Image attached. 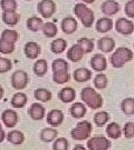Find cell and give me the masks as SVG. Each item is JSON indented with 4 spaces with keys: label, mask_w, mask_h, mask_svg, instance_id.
Returning a JSON list of instances; mask_svg holds the SVG:
<instances>
[{
    "label": "cell",
    "mask_w": 134,
    "mask_h": 150,
    "mask_svg": "<svg viewBox=\"0 0 134 150\" xmlns=\"http://www.w3.org/2000/svg\"><path fill=\"white\" fill-rule=\"evenodd\" d=\"M93 120H94V123L96 125L97 127H103V126H105L108 122L110 113L107 112V111H98V112L94 115Z\"/></svg>",
    "instance_id": "34"
},
{
    "label": "cell",
    "mask_w": 134,
    "mask_h": 150,
    "mask_svg": "<svg viewBox=\"0 0 134 150\" xmlns=\"http://www.w3.org/2000/svg\"><path fill=\"white\" fill-rule=\"evenodd\" d=\"M27 101H28V98H27L26 93H24V92H17L11 98L10 105L14 108L20 109V108H24L26 106Z\"/></svg>",
    "instance_id": "26"
},
{
    "label": "cell",
    "mask_w": 134,
    "mask_h": 150,
    "mask_svg": "<svg viewBox=\"0 0 134 150\" xmlns=\"http://www.w3.org/2000/svg\"><path fill=\"white\" fill-rule=\"evenodd\" d=\"M94 86H95V88L96 89H98V90H103V89H105L107 86V83H108V80H107V77L105 74H103V72H101V74H97L96 76H95V78H94Z\"/></svg>",
    "instance_id": "37"
},
{
    "label": "cell",
    "mask_w": 134,
    "mask_h": 150,
    "mask_svg": "<svg viewBox=\"0 0 134 150\" xmlns=\"http://www.w3.org/2000/svg\"><path fill=\"white\" fill-rule=\"evenodd\" d=\"M34 96L40 102H48L52 100L53 93L46 88H38L34 91Z\"/></svg>",
    "instance_id": "31"
},
{
    "label": "cell",
    "mask_w": 134,
    "mask_h": 150,
    "mask_svg": "<svg viewBox=\"0 0 134 150\" xmlns=\"http://www.w3.org/2000/svg\"><path fill=\"white\" fill-rule=\"evenodd\" d=\"M86 112H87V108L82 102H75L70 108V116L75 119H80L83 118V117H85Z\"/></svg>",
    "instance_id": "20"
},
{
    "label": "cell",
    "mask_w": 134,
    "mask_h": 150,
    "mask_svg": "<svg viewBox=\"0 0 134 150\" xmlns=\"http://www.w3.org/2000/svg\"><path fill=\"white\" fill-rule=\"evenodd\" d=\"M122 132L126 139H132L134 137V122L130 121V122L125 123L122 129Z\"/></svg>",
    "instance_id": "41"
},
{
    "label": "cell",
    "mask_w": 134,
    "mask_h": 150,
    "mask_svg": "<svg viewBox=\"0 0 134 150\" xmlns=\"http://www.w3.org/2000/svg\"><path fill=\"white\" fill-rule=\"evenodd\" d=\"M73 150H87V149H86L83 145H76L75 147L73 148Z\"/></svg>",
    "instance_id": "46"
},
{
    "label": "cell",
    "mask_w": 134,
    "mask_h": 150,
    "mask_svg": "<svg viewBox=\"0 0 134 150\" xmlns=\"http://www.w3.org/2000/svg\"><path fill=\"white\" fill-rule=\"evenodd\" d=\"M102 12L106 16H114L120 11V5L115 0H106L101 6Z\"/></svg>",
    "instance_id": "16"
},
{
    "label": "cell",
    "mask_w": 134,
    "mask_h": 150,
    "mask_svg": "<svg viewBox=\"0 0 134 150\" xmlns=\"http://www.w3.org/2000/svg\"><path fill=\"white\" fill-rule=\"evenodd\" d=\"M40 46L37 42H34V41H29L25 45L24 47V52L28 59H36L38 56L40 54Z\"/></svg>",
    "instance_id": "14"
},
{
    "label": "cell",
    "mask_w": 134,
    "mask_h": 150,
    "mask_svg": "<svg viewBox=\"0 0 134 150\" xmlns=\"http://www.w3.org/2000/svg\"><path fill=\"white\" fill-rule=\"evenodd\" d=\"M4 93H5V91H4V88H2V86L0 85V100L2 99V97H4Z\"/></svg>",
    "instance_id": "47"
},
{
    "label": "cell",
    "mask_w": 134,
    "mask_h": 150,
    "mask_svg": "<svg viewBox=\"0 0 134 150\" xmlns=\"http://www.w3.org/2000/svg\"><path fill=\"white\" fill-rule=\"evenodd\" d=\"M38 12L44 18H50L56 11V4L53 0H42L37 6Z\"/></svg>",
    "instance_id": "8"
},
{
    "label": "cell",
    "mask_w": 134,
    "mask_h": 150,
    "mask_svg": "<svg viewBox=\"0 0 134 150\" xmlns=\"http://www.w3.org/2000/svg\"><path fill=\"white\" fill-rule=\"evenodd\" d=\"M42 30L47 38H54L58 32V28L54 22H46V23H44V27Z\"/></svg>",
    "instance_id": "36"
},
{
    "label": "cell",
    "mask_w": 134,
    "mask_h": 150,
    "mask_svg": "<svg viewBox=\"0 0 134 150\" xmlns=\"http://www.w3.org/2000/svg\"><path fill=\"white\" fill-rule=\"evenodd\" d=\"M29 82L28 74L24 70H16L11 75V86L16 90H24Z\"/></svg>",
    "instance_id": "6"
},
{
    "label": "cell",
    "mask_w": 134,
    "mask_h": 150,
    "mask_svg": "<svg viewBox=\"0 0 134 150\" xmlns=\"http://www.w3.org/2000/svg\"><path fill=\"white\" fill-rule=\"evenodd\" d=\"M68 148H70V142L64 137L57 138L53 144V150H68Z\"/></svg>",
    "instance_id": "39"
},
{
    "label": "cell",
    "mask_w": 134,
    "mask_h": 150,
    "mask_svg": "<svg viewBox=\"0 0 134 150\" xmlns=\"http://www.w3.org/2000/svg\"><path fill=\"white\" fill-rule=\"evenodd\" d=\"M32 69H34V74L36 76L43 77V76L46 75L47 71H48V64H47V61L45 59H39L34 64Z\"/></svg>",
    "instance_id": "30"
},
{
    "label": "cell",
    "mask_w": 134,
    "mask_h": 150,
    "mask_svg": "<svg viewBox=\"0 0 134 150\" xmlns=\"http://www.w3.org/2000/svg\"><path fill=\"white\" fill-rule=\"evenodd\" d=\"M67 48V41L63 38H57L50 43V50L55 54H63Z\"/></svg>",
    "instance_id": "29"
},
{
    "label": "cell",
    "mask_w": 134,
    "mask_h": 150,
    "mask_svg": "<svg viewBox=\"0 0 134 150\" xmlns=\"http://www.w3.org/2000/svg\"><path fill=\"white\" fill-rule=\"evenodd\" d=\"M78 46H80L82 50L84 51V54H90L93 51V49H94V42H93V40L90 39V38H86V37H83L78 39Z\"/></svg>",
    "instance_id": "35"
},
{
    "label": "cell",
    "mask_w": 134,
    "mask_h": 150,
    "mask_svg": "<svg viewBox=\"0 0 134 150\" xmlns=\"http://www.w3.org/2000/svg\"><path fill=\"white\" fill-rule=\"evenodd\" d=\"M90 64H91L92 69L97 71L98 74H101V72L106 70L107 60L103 54H95L90 60Z\"/></svg>",
    "instance_id": "9"
},
{
    "label": "cell",
    "mask_w": 134,
    "mask_h": 150,
    "mask_svg": "<svg viewBox=\"0 0 134 150\" xmlns=\"http://www.w3.org/2000/svg\"><path fill=\"white\" fill-rule=\"evenodd\" d=\"M58 98L59 100L64 103H70V102L74 101L76 98V91L74 88L72 87H66L63 88L62 90L58 92Z\"/></svg>",
    "instance_id": "19"
},
{
    "label": "cell",
    "mask_w": 134,
    "mask_h": 150,
    "mask_svg": "<svg viewBox=\"0 0 134 150\" xmlns=\"http://www.w3.org/2000/svg\"><path fill=\"white\" fill-rule=\"evenodd\" d=\"M121 110L126 116L134 115V98L128 97V98L123 99L121 102Z\"/></svg>",
    "instance_id": "32"
},
{
    "label": "cell",
    "mask_w": 134,
    "mask_h": 150,
    "mask_svg": "<svg viewBox=\"0 0 134 150\" xmlns=\"http://www.w3.org/2000/svg\"><path fill=\"white\" fill-rule=\"evenodd\" d=\"M98 49L104 52V54H108V52H112L113 50L115 49V40L112 37H102L98 39V42H97Z\"/></svg>",
    "instance_id": "15"
},
{
    "label": "cell",
    "mask_w": 134,
    "mask_h": 150,
    "mask_svg": "<svg viewBox=\"0 0 134 150\" xmlns=\"http://www.w3.org/2000/svg\"><path fill=\"white\" fill-rule=\"evenodd\" d=\"M133 46H134V45H133Z\"/></svg>",
    "instance_id": "51"
},
{
    "label": "cell",
    "mask_w": 134,
    "mask_h": 150,
    "mask_svg": "<svg viewBox=\"0 0 134 150\" xmlns=\"http://www.w3.org/2000/svg\"><path fill=\"white\" fill-rule=\"evenodd\" d=\"M73 78L76 82H86L92 78V71L87 68H77L73 74Z\"/></svg>",
    "instance_id": "22"
},
{
    "label": "cell",
    "mask_w": 134,
    "mask_h": 150,
    "mask_svg": "<svg viewBox=\"0 0 134 150\" xmlns=\"http://www.w3.org/2000/svg\"><path fill=\"white\" fill-rule=\"evenodd\" d=\"M133 59V52L132 50L126 47H120L112 54H111V64L114 68H122L124 64Z\"/></svg>",
    "instance_id": "2"
},
{
    "label": "cell",
    "mask_w": 134,
    "mask_h": 150,
    "mask_svg": "<svg viewBox=\"0 0 134 150\" xmlns=\"http://www.w3.org/2000/svg\"><path fill=\"white\" fill-rule=\"evenodd\" d=\"M88 150H108L111 148V141L105 136H94L87 141Z\"/></svg>",
    "instance_id": "5"
},
{
    "label": "cell",
    "mask_w": 134,
    "mask_h": 150,
    "mask_svg": "<svg viewBox=\"0 0 134 150\" xmlns=\"http://www.w3.org/2000/svg\"><path fill=\"white\" fill-rule=\"evenodd\" d=\"M0 39L5 40L7 42L16 43L17 40L19 39V33H18L16 30H14V29H5L4 31L1 32Z\"/></svg>",
    "instance_id": "33"
},
{
    "label": "cell",
    "mask_w": 134,
    "mask_h": 150,
    "mask_svg": "<svg viewBox=\"0 0 134 150\" xmlns=\"http://www.w3.org/2000/svg\"><path fill=\"white\" fill-rule=\"evenodd\" d=\"M80 1H83V0H80Z\"/></svg>",
    "instance_id": "50"
},
{
    "label": "cell",
    "mask_w": 134,
    "mask_h": 150,
    "mask_svg": "<svg viewBox=\"0 0 134 150\" xmlns=\"http://www.w3.org/2000/svg\"><path fill=\"white\" fill-rule=\"evenodd\" d=\"M27 1H30V0H27Z\"/></svg>",
    "instance_id": "49"
},
{
    "label": "cell",
    "mask_w": 134,
    "mask_h": 150,
    "mask_svg": "<svg viewBox=\"0 0 134 150\" xmlns=\"http://www.w3.org/2000/svg\"><path fill=\"white\" fill-rule=\"evenodd\" d=\"M57 136H58V131L54 127H48V128H45L40 131L39 134V138L43 142H52L57 139Z\"/></svg>",
    "instance_id": "21"
},
{
    "label": "cell",
    "mask_w": 134,
    "mask_h": 150,
    "mask_svg": "<svg viewBox=\"0 0 134 150\" xmlns=\"http://www.w3.org/2000/svg\"><path fill=\"white\" fill-rule=\"evenodd\" d=\"M0 6L2 11H16L17 1L16 0H1Z\"/></svg>",
    "instance_id": "40"
},
{
    "label": "cell",
    "mask_w": 134,
    "mask_h": 150,
    "mask_svg": "<svg viewBox=\"0 0 134 150\" xmlns=\"http://www.w3.org/2000/svg\"><path fill=\"white\" fill-rule=\"evenodd\" d=\"M7 140L15 146H20L25 141V134L20 130H11L7 134Z\"/></svg>",
    "instance_id": "23"
},
{
    "label": "cell",
    "mask_w": 134,
    "mask_h": 150,
    "mask_svg": "<svg viewBox=\"0 0 134 150\" xmlns=\"http://www.w3.org/2000/svg\"><path fill=\"white\" fill-rule=\"evenodd\" d=\"M65 119V115L59 109H53L50 110L46 116V121L52 127H58L60 126Z\"/></svg>",
    "instance_id": "11"
},
{
    "label": "cell",
    "mask_w": 134,
    "mask_h": 150,
    "mask_svg": "<svg viewBox=\"0 0 134 150\" xmlns=\"http://www.w3.org/2000/svg\"><path fill=\"white\" fill-rule=\"evenodd\" d=\"M52 69H53V75H62V74H67L70 72V64L66 60L62 58H57L53 61L52 64Z\"/></svg>",
    "instance_id": "17"
},
{
    "label": "cell",
    "mask_w": 134,
    "mask_h": 150,
    "mask_svg": "<svg viewBox=\"0 0 134 150\" xmlns=\"http://www.w3.org/2000/svg\"><path fill=\"white\" fill-rule=\"evenodd\" d=\"M27 28L32 32H37L39 30H42L44 27V21L42 18H39V17H30V18H28L27 19Z\"/></svg>",
    "instance_id": "28"
},
{
    "label": "cell",
    "mask_w": 134,
    "mask_h": 150,
    "mask_svg": "<svg viewBox=\"0 0 134 150\" xmlns=\"http://www.w3.org/2000/svg\"><path fill=\"white\" fill-rule=\"evenodd\" d=\"M15 49H16L15 43L7 42V41H5V40L0 39V54H14Z\"/></svg>",
    "instance_id": "38"
},
{
    "label": "cell",
    "mask_w": 134,
    "mask_h": 150,
    "mask_svg": "<svg viewBox=\"0 0 134 150\" xmlns=\"http://www.w3.org/2000/svg\"><path fill=\"white\" fill-rule=\"evenodd\" d=\"M80 99L86 106H88L91 109H94V110L103 107V102H104L102 96L92 87H85L82 89Z\"/></svg>",
    "instance_id": "1"
},
{
    "label": "cell",
    "mask_w": 134,
    "mask_h": 150,
    "mask_svg": "<svg viewBox=\"0 0 134 150\" xmlns=\"http://www.w3.org/2000/svg\"><path fill=\"white\" fill-rule=\"evenodd\" d=\"M18 120H19L18 113L12 109H6L5 111L1 113V122L4 123L7 128H14L18 123Z\"/></svg>",
    "instance_id": "10"
},
{
    "label": "cell",
    "mask_w": 134,
    "mask_h": 150,
    "mask_svg": "<svg viewBox=\"0 0 134 150\" xmlns=\"http://www.w3.org/2000/svg\"><path fill=\"white\" fill-rule=\"evenodd\" d=\"M107 137L111 139H118L122 136V128L118 122H111L107 125L106 127Z\"/></svg>",
    "instance_id": "27"
},
{
    "label": "cell",
    "mask_w": 134,
    "mask_h": 150,
    "mask_svg": "<svg viewBox=\"0 0 134 150\" xmlns=\"http://www.w3.org/2000/svg\"><path fill=\"white\" fill-rule=\"evenodd\" d=\"M70 79V74H62V75H53V80L57 85H64L66 82H68Z\"/></svg>",
    "instance_id": "43"
},
{
    "label": "cell",
    "mask_w": 134,
    "mask_h": 150,
    "mask_svg": "<svg viewBox=\"0 0 134 150\" xmlns=\"http://www.w3.org/2000/svg\"><path fill=\"white\" fill-rule=\"evenodd\" d=\"M2 21L8 26H16L20 21V15L16 11H4L2 12Z\"/></svg>",
    "instance_id": "25"
},
{
    "label": "cell",
    "mask_w": 134,
    "mask_h": 150,
    "mask_svg": "<svg viewBox=\"0 0 134 150\" xmlns=\"http://www.w3.org/2000/svg\"><path fill=\"white\" fill-rule=\"evenodd\" d=\"M77 21H76L75 18L73 17H66L62 20L60 23V28H62V31L66 33V35H72L77 30Z\"/></svg>",
    "instance_id": "13"
},
{
    "label": "cell",
    "mask_w": 134,
    "mask_h": 150,
    "mask_svg": "<svg viewBox=\"0 0 134 150\" xmlns=\"http://www.w3.org/2000/svg\"><path fill=\"white\" fill-rule=\"evenodd\" d=\"M114 27V23H113V20L111 18H107V17H104V18H101L96 21V30L101 33H105V32L112 30V28Z\"/></svg>",
    "instance_id": "24"
},
{
    "label": "cell",
    "mask_w": 134,
    "mask_h": 150,
    "mask_svg": "<svg viewBox=\"0 0 134 150\" xmlns=\"http://www.w3.org/2000/svg\"><path fill=\"white\" fill-rule=\"evenodd\" d=\"M84 54H85L82 50V48L78 46V43H75V45H73L68 49V51H67V59L72 61V62H78V61L83 59Z\"/></svg>",
    "instance_id": "18"
},
{
    "label": "cell",
    "mask_w": 134,
    "mask_h": 150,
    "mask_svg": "<svg viewBox=\"0 0 134 150\" xmlns=\"http://www.w3.org/2000/svg\"><path fill=\"white\" fill-rule=\"evenodd\" d=\"M124 12H125L126 17L134 18V0H129V1L125 4Z\"/></svg>",
    "instance_id": "44"
},
{
    "label": "cell",
    "mask_w": 134,
    "mask_h": 150,
    "mask_svg": "<svg viewBox=\"0 0 134 150\" xmlns=\"http://www.w3.org/2000/svg\"><path fill=\"white\" fill-rule=\"evenodd\" d=\"M2 129V125H1V122H0V130Z\"/></svg>",
    "instance_id": "48"
},
{
    "label": "cell",
    "mask_w": 134,
    "mask_h": 150,
    "mask_svg": "<svg viewBox=\"0 0 134 150\" xmlns=\"http://www.w3.org/2000/svg\"><path fill=\"white\" fill-rule=\"evenodd\" d=\"M28 115L32 120H43L45 118V115H46V109L44 107L42 103L39 102H34L32 106L28 109Z\"/></svg>",
    "instance_id": "12"
},
{
    "label": "cell",
    "mask_w": 134,
    "mask_h": 150,
    "mask_svg": "<svg viewBox=\"0 0 134 150\" xmlns=\"http://www.w3.org/2000/svg\"><path fill=\"white\" fill-rule=\"evenodd\" d=\"M93 130V126L90 121L87 120H83L80 122L76 123L75 128L72 129L70 131V137L74 140L77 141H84V140L90 139V136Z\"/></svg>",
    "instance_id": "4"
},
{
    "label": "cell",
    "mask_w": 134,
    "mask_h": 150,
    "mask_svg": "<svg viewBox=\"0 0 134 150\" xmlns=\"http://www.w3.org/2000/svg\"><path fill=\"white\" fill-rule=\"evenodd\" d=\"M115 29L118 33L124 35V36H130L134 32V22L128 18H118L115 22Z\"/></svg>",
    "instance_id": "7"
},
{
    "label": "cell",
    "mask_w": 134,
    "mask_h": 150,
    "mask_svg": "<svg viewBox=\"0 0 134 150\" xmlns=\"http://www.w3.org/2000/svg\"><path fill=\"white\" fill-rule=\"evenodd\" d=\"M74 13L75 16L78 18L82 22V25L86 28L92 27L93 22H94V12L92 9H90L85 4L80 2V4H76L74 7Z\"/></svg>",
    "instance_id": "3"
},
{
    "label": "cell",
    "mask_w": 134,
    "mask_h": 150,
    "mask_svg": "<svg viewBox=\"0 0 134 150\" xmlns=\"http://www.w3.org/2000/svg\"><path fill=\"white\" fill-rule=\"evenodd\" d=\"M6 137H7V134H6V132L4 131V129H1V130H0V144L6 139Z\"/></svg>",
    "instance_id": "45"
},
{
    "label": "cell",
    "mask_w": 134,
    "mask_h": 150,
    "mask_svg": "<svg viewBox=\"0 0 134 150\" xmlns=\"http://www.w3.org/2000/svg\"><path fill=\"white\" fill-rule=\"evenodd\" d=\"M12 68L11 60L7 59L5 57H0V74H6Z\"/></svg>",
    "instance_id": "42"
}]
</instances>
